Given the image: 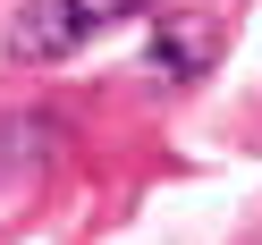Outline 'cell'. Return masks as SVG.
<instances>
[{
	"mask_svg": "<svg viewBox=\"0 0 262 245\" xmlns=\"http://www.w3.org/2000/svg\"><path fill=\"white\" fill-rule=\"evenodd\" d=\"M152 0H26L17 17H9V59H34V68H51V59H68L76 42H93L102 26H127L144 17Z\"/></svg>",
	"mask_w": 262,
	"mask_h": 245,
	"instance_id": "6da1fadb",
	"label": "cell"
},
{
	"mask_svg": "<svg viewBox=\"0 0 262 245\" xmlns=\"http://www.w3.org/2000/svg\"><path fill=\"white\" fill-rule=\"evenodd\" d=\"M152 76H169V85H194V76L220 59V17H203V9H178V17L152 26Z\"/></svg>",
	"mask_w": 262,
	"mask_h": 245,
	"instance_id": "7a4b0ae2",
	"label": "cell"
}]
</instances>
